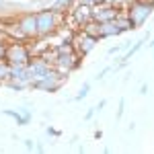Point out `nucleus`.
Listing matches in <instances>:
<instances>
[{"instance_id": "nucleus-1", "label": "nucleus", "mask_w": 154, "mask_h": 154, "mask_svg": "<svg viewBox=\"0 0 154 154\" xmlns=\"http://www.w3.org/2000/svg\"><path fill=\"white\" fill-rule=\"evenodd\" d=\"M4 60L11 66H27L31 62V49L21 41H11L4 49Z\"/></svg>"}, {"instance_id": "nucleus-2", "label": "nucleus", "mask_w": 154, "mask_h": 154, "mask_svg": "<svg viewBox=\"0 0 154 154\" xmlns=\"http://www.w3.org/2000/svg\"><path fill=\"white\" fill-rule=\"evenodd\" d=\"M152 11H154V4L150 0H134L130 4V8H128V17H130L134 29L142 27L148 21V17L152 14Z\"/></svg>"}, {"instance_id": "nucleus-3", "label": "nucleus", "mask_w": 154, "mask_h": 154, "mask_svg": "<svg viewBox=\"0 0 154 154\" xmlns=\"http://www.w3.org/2000/svg\"><path fill=\"white\" fill-rule=\"evenodd\" d=\"M37 19V35H49V33H54L56 31V27L60 23V12L56 11H41L35 14Z\"/></svg>"}, {"instance_id": "nucleus-4", "label": "nucleus", "mask_w": 154, "mask_h": 154, "mask_svg": "<svg viewBox=\"0 0 154 154\" xmlns=\"http://www.w3.org/2000/svg\"><path fill=\"white\" fill-rule=\"evenodd\" d=\"M60 84H62V76H60L56 70H51V68H49L41 78L33 80L31 86L37 88V91H48V93H54V91H58V88H60Z\"/></svg>"}, {"instance_id": "nucleus-5", "label": "nucleus", "mask_w": 154, "mask_h": 154, "mask_svg": "<svg viewBox=\"0 0 154 154\" xmlns=\"http://www.w3.org/2000/svg\"><path fill=\"white\" fill-rule=\"evenodd\" d=\"M99 41V39H95V37L86 35L84 31H80L78 35L72 39V48H74V51L78 54V56H86L91 49L95 48V43Z\"/></svg>"}, {"instance_id": "nucleus-6", "label": "nucleus", "mask_w": 154, "mask_h": 154, "mask_svg": "<svg viewBox=\"0 0 154 154\" xmlns=\"http://www.w3.org/2000/svg\"><path fill=\"white\" fill-rule=\"evenodd\" d=\"M119 14V8L109 6V4H97V8H93V21L97 23H107V21H115Z\"/></svg>"}, {"instance_id": "nucleus-7", "label": "nucleus", "mask_w": 154, "mask_h": 154, "mask_svg": "<svg viewBox=\"0 0 154 154\" xmlns=\"http://www.w3.org/2000/svg\"><path fill=\"white\" fill-rule=\"evenodd\" d=\"M19 29L25 33V37H37V19L35 14H25L23 19H19Z\"/></svg>"}, {"instance_id": "nucleus-8", "label": "nucleus", "mask_w": 154, "mask_h": 154, "mask_svg": "<svg viewBox=\"0 0 154 154\" xmlns=\"http://www.w3.org/2000/svg\"><path fill=\"white\" fill-rule=\"evenodd\" d=\"M27 68H29V74H31V82L33 80H37V78H41L45 72L49 70V64L45 62L43 58H37V60H33V62H29L27 64Z\"/></svg>"}, {"instance_id": "nucleus-9", "label": "nucleus", "mask_w": 154, "mask_h": 154, "mask_svg": "<svg viewBox=\"0 0 154 154\" xmlns=\"http://www.w3.org/2000/svg\"><path fill=\"white\" fill-rule=\"evenodd\" d=\"M72 14H74V21H76V25L78 27H82L84 23H88V21H93V8L88 6V4H78L74 11H72Z\"/></svg>"}, {"instance_id": "nucleus-10", "label": "nucleus", "mask_w": 154, "mask_h": 154, "mask_svg": "<svg viewBox=\"0 0 154 154\" xmlns=\"http://www.w3.org/2000/svg\"><path fill=\"white\" fill-rule=\"evenodd\" d=\"M121 29L117 27L115 21H107V23H101V39L103 37H113V35H119Z\"/></svg>"}, {"instance_id": "nucleus-11", "label": "nucleus", "mask_w": 154, "mask_h": 154, "mask_svg": "<svg viewBox=\"0 0 154 154\" xmlns=\"http://www.w3.org/2000/svg\"><path fill=\"white\" fill-rule=\"evenodd\" d=\"M82 31L86 35L95 37V39H101V23H97V21H88V23L82 25Z\"/></svg>"}, {"instance_id": "nucleus-12", "label": "nucleus", "mask_w": 154, "mask_h": 154, "mask_svg": "<svg viewBox=\"0 0 154 154\" xmlns=\"http://www.w3.org/2000/svg\"><path fill=\"white\" fill-rule=\"evenodd\" d=\"M115 23H117V27L121 29V31H134V25H131L130 21V17H128V12H119L117 14V19H115Z\"/></svg>"}, {"instance_id": "nucleus-13", "label": "nucleus", "mask_w": 154, "mask_h": 154, "mask_svg": "<svg viewBox=\"0 0 154 154\" xmlns=\"http://www.w3.org/2000/svg\"><path fill=\"white\" fill-rule=\"evenodd\" d=\"M4 115H8V117L17 119V123H19V125H25V123L29 121V117H31V115H29V111H27L25 115H19V111H4Z\"/></svg>"}, {"instance_id": "nucleus-14", "label": "nucleus", "mask_w": 154, "mask_h": 154, "mask_svg": "<svg viewBox=\"0 0 154 154\" xmlns=\"http://www.w3.org/2000/svg\"><path fill=\"white\" fill-rule=\"evenodd\" d=\"M6 78H11V64L2 58V60H0V82L6 80Z\"/></svg>"}, {"instance_id": "nucleus-15", "label": "nucleus", "mask_w": 154, "mask_h": 154, "mask_svg": "<svg viewBox=\"0 0 154 154\" xmlns=\"http://www.w3.org/2000/svg\"><path fill=\"white\" fill-rule=\"evenodd\" d=\"M70 2L72 0H56V4L51 6V11H56V12H64L68 6H70Z\"/></svg>"}, {"instance_id": "nucleus-16", "label": "nucleus", "mask_w": 154, "mask_h": 154, "mask_svg": "<svg viewBox=\"0 0 154 154\" xmlns=\"http://www.w3.org/2000/svg\"><path fill=\"white\" fill-rule=\"evenodd\" d=\"M88 91H91V84L86 82V84H84V86H82V88H80V93L76 95V101H80V99H84V97L88 95Z\"/></svg>"}, {"instance_id": "nucleus-17", "label": "nucleus", "mask_w": 154, "mask_h": 154, "mask_svg": "<svg viewBox=\"0 0 154 154\" xmlns=\"http://www.w3.org/2000/svg\"><path fill=\"white\" fill-rule=\"evenodd\" d=\"M142 45H144V39H142V41H138V43H136V45H134V48H131L130 51H128V56H125V60H130L131 56H134V54H136V51H138V49L142 48Z\"/></svg>"}, {"instance_id": "nucleus-18", "label": "nucleus", "mask_w": 154, "mask_h": 154, "mask_svg": "<svg viewBox=\"0 0 154 154\" xmlns=\"http://www.w3.org/2000/svg\"><path fill=\"white\" fill-rule=\"evenodd\" d=\"M82 2H84V4H88V6H91V4H95V6H97V4H103L105 0H82Z\"/></svg>"}, {"instance_id": "nucleus-19", "label": "nucleus", "mask_w": 154, "mask_h": 154, "mask_svg": "<svg viewBox=\"0 0 154 154\" xmlns=\"http://www.w3.org/2000/svg\"><path fill=\"white\" fill-rule=\"evenodd\" d=\"M4 49H6V43H4V41H0V60L4 58Z\"/></svg>"}, {"instance_id": "nucleus-20", "label": "nucleus", "mask_w": 154, "mask_h": 154, "mask_svg": "<svg viewBox=\"0 0 154 154\" xmlns=\"http://www.w3.org/2000/svg\"><path fill=\"white\" fill-rule=\"evenodd\" d=\"M25 146H27V150H31V148H33V142H31V140H25Z\"/></svg>"}, {"instance_id": "nucleus-21", "label": "nucleus", "mask_w": 154, "mask_h": 154, "mask_svg": "<svg viewBox=\"0 0 154 154\" xmlns=\"http://www.w3.org/2000/svg\"><path fill=\"white\" fill-rule=\"evenodd\" d=\"M150 2H152V4H154V0H150Z\"/></svg>"}]
</instances>
